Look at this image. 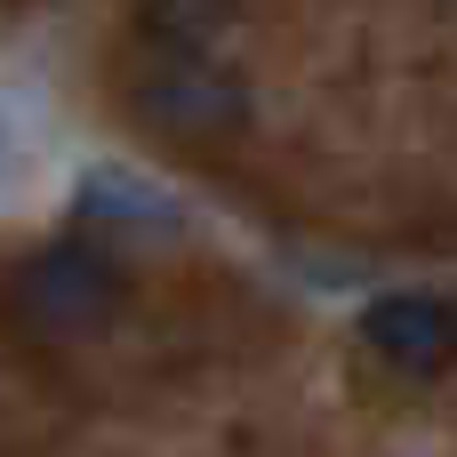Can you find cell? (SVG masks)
Instances as JSON below:
<instances>
[{"label": "cell", "mask_w": 457, "mask_h": 457, "mask_svg": "<svg viewBox=\"0 0 457 457\" xmlns=\"http://www.w3.org/2000/svg\"><path fill=\"white\" fill-rule=\"evenodd\" d=\"M137 112L169 137H225V129H241L249 104H241V80H225L193 56H169V72L137 80Z\"/></svg>", "instance_id": "cell-3"}, {"label": "cell", "mask_w": 457, "mask_h": 457, "mask_svg": "<svg viewBox=\"0 0 457 457\" xmlns=\"http://www.w3.org/2000/svg\"><path fill=\"white\" fill-rule=\"evenodd\" d=\"M8 305L32 337H88L120 305V273L88 241H56V249H40L8 273Z\"/></svg>", "instance_id": "cell-1"}, {"label": "cell", "mask_w": 457, "mask_h": 457, "mask_svg": "<svg viewBox=\"0 0 457 457\" xmlns=\"http://www.w3.org/2000/svg\"><path fill=\"white\" fill-rule=\"evenodd\" d=\"M361 345L402 370V378H434L457 361V305L434 289H394V297H370L361 305Z\"/></svg>", "instance_id": "cell-2"}, {"label": "cell", "mask_w": 457, "mask_h": 457, "mask_svg": "<svg viewBox=\"0 0 457 457\" xmlns=\"http://www.w3.org/2000/svg\"><path fill=\"white\" fill-rule=\"evenodd\" d=\"M137 24H145V40H161L169 56H201V48L233 24V0H137Z\"/></svg>", "instance_id": "cell-4"}, {"label": "cell", "mask_w": 457, "mask_h": 457, "mask_svg": "<svg viewBox=\"0 0 457 457\" xmlns=\"http://www.w3.org/2000/svg\"><path fill=\"white\" fill-rule=\"evenodd\" d=\"M80 209L104 217V225H137V233H169L177 225V201L169 193H145L137 177H88L80 185Z\"/></svg>", "instance_id": "cell-5"}]
</instances>
